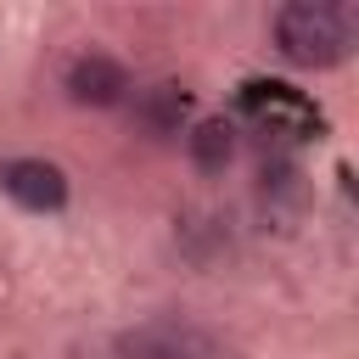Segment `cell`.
<instances>
[{"instance_id":"obj_1","label":"cell","mask_w":359,"mask_h":359,"mask_svg":"<svg viewBox=\"0 0 359 359\" xmlns=\"http://www.w3.org/2000/svg\"><path fill=\"white\" fill-rule=\"evenodd\" d=\"M275 50L292 67H337L353 50V6L292 0L275 11Z\"/></svg>"},{"instance_id":"obj_2","label":"cell","mask_w":359,"mask_h":359,"mask_svg":"<svg viewBox=\"0 0 359 359\" xmlns=\"http://www.w3.org/2000/svg\"><path fill=\"white\" fill-rule=\"evenodd\" d=\"M112 359H230V353L208 325L180 320V314H157V320L129 325L112 342Z\"/></svg>"},{"instance_id":"obj_3","label":"cell","mask_w":359,"mask_h":359,"mask_svg":"<svg viewBox=\"0 0 359 359\" xmlns=\"http://www.w3.org/2000/svg\"><path fill=\"white\" fill-rule=\"evenodd\" d=\"M241 107H247L269 135H292V140H303V135L320 129L314 101H303L292 84H247V90H241Z\"/></svg>"},{"instance_id":"obj_4","label":"cell","mask_w":359,"mask_h":359,"mask_svg":"<svg viewBox=\"0 0 359 359\" xmlns=\"http://www.w3.org/2000/svg\"><path fill=\"white\" fill-rule=\"evenodd\" d=\"M0 191L28 213H56L67 202V174L45 157H11L0 163Z\"/></svg>"},{"instance_id":"obj_5","label":"cell","mask_w":359,"mask_h":359,"mask_svg":"<svg viewBox=\"0 0 359 359\" xmlns=\"http://www.w3.org/2000/svg\"><path fill=\"white\" fill-rule=\"evenodd\" d=\"M62 90L79 107H118L129 95V73H123V62H112L101 50H79L67 62V73H62Z\"/></svg>"},{"instance_id":"obj_6","label":"cell","mask_w":359,"mask_h":359,"mask_svg":"<svg viewBox=\"0 0 359 359\" xmlns=\"http://www.w3.org/2000/svg\"><path fill=\"white\" fill-rule=\"evenodd\" d=\"M185 118H191V90L180 79H157V84L135 90V129L140 135L168 140V135L185 129Z\"/></svg>"},{"instance_id":"obj_7","label":"cell","mask_w":359,"mask_h":359,"mask_svg":"<svg viewBox=\"0 0 359 359\" xmlns=\"http://www.w3.org/2000/svg\"><path fill=\"white\" fill-rule=\"evenodd\" d=\"M185 151L202 174H224L230 157H236V123L230 118H202L191 135H185Z\"/></svg>"},{"instance_id":"obj_8","label":"cell","mask_w":359,"mask_h":359,"mask_svg":"<svg viewBox=\"0 0 359 359\" xmlns=\"http://www.w3.org/2000/svg\"><path fill=\"white\" fill-rule=\"evenodd\" d=\"M258 191H264V202H269V208H275V202H292V213L303 208V174H297L292 163H269Z\"/></svg>"}]
</instances>
